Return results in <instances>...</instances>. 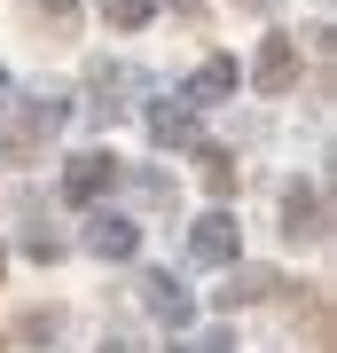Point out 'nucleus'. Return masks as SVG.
I'll use <instances>...</instances> for the list:
<instances>
[{"instance_id": "nucleus-1", "label": "nucleus", "mask_w": 337, "mask_h": 353, "mask_svg": "<svg viewBox=\"0 0 337 353\" xmlns=\"http://www.w3.org/2000/svg\"><path fill=\"white\" fill-rule=\"evenodd\" d=\"M290 71H298V55H290V39H267V63H259V87H267V94H283V87H290Z\"/></svg>"}, {"instance_id": "nucleus-2", "label": "nucleus", "mask_w": 337, "mask_h": 353, "mask_svg": "<svg viewBox=\"0 0 337 353\" xmlns=\"http://www.w3.org/2000/svg\"><path fill=\"white\" fill-rule=\"evenodd\" d=\"M110 173H118L110 157H79V165H71V196H102V181H110Z\"/></svg>"}, {"instance_id": "nucleus-3", "label": "nucleus", "mask_w": 337, "mask_h": 353, "mask_svg": "<svg viewBox=\"0 0 337 353\" xmlns=\"http://www.w3.org/2000/svg\"><path fill=\"white\" fill-rule=\"evenodd\" d=\"M94 252H110V259H125V252H134V236H125L118 220H102V228H94Z\"/></svg>"}, {"instance_id": "nucleus-4", "label": "nucleus", "mask_w": 337, "mask_h": 353, "mask_svg": "<svg viewBox=\"0 0 337 353\" xmlns=\"http://www.w3.org/2000/svg\"><path fill=\"white\" fill-rule=\"evenodd\" d=\"M196 252H204V259H220V252H227V220H204V236H196Z\"/></svg>"}]
</instances>
